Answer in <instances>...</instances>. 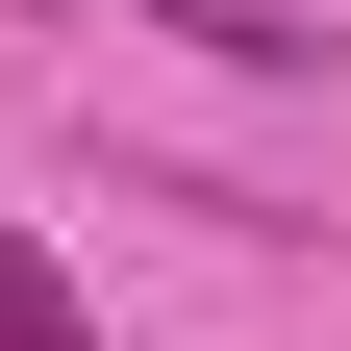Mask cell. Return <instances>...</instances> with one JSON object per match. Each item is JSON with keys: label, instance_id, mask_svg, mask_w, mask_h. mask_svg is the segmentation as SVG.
Listing matches in <instances>:
<instances>
[{"label": "cell", "instance_id": "obj_1", "mask_svg": "<svg viewBox=\"0 0 351 351\" xmlns=\"http://www.w3.org/2000/svg\"><path fill=\"white\" fill-rule=\"evenodd\" d=\"M125 25H176L201 75H326V25H301V0H125Z\"/></svg>", "mask_w": 351, "mask_h": 351}, {"label": "cell", "instance_id": "obj_2", "mask_svg": "<svg viewBox=\"0 0 351 351\" xmlns=\"http://www.w3.org/2000/svg\"><path fill=\"white\" fill-rule=\"evenodd\" d=\"M0 351H101V326H75V276H51V226H0Z\"/></svg>", "mask_w": 351, "mask_h": 351}]
</instances>
